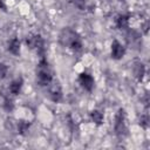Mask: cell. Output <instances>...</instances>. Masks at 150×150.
<instances>
[{
    "instance_id": "6da1fadb",
    "label": "cell",
    "mask_w": 150,
    "mask_h": 150,
    "mask_svg": "<svg viewBox=\"0 0 150 150\" xmlns=\"http://www.w3.org/2000/svg\"><path fill=\"white\" fill-rule=\"evenodd\" d=\"M59 42L61 46L68 47L75 52H79L82 48V40L80 34L71 29L70 27H66L61 30L59 35Z\"/></svg>"
},
{
    "instance_id": "7a4b0ae2",
    "label": "cell",
    "mask_w": 150,
    "mask_h": 150,
    "mask_svg": "<svg viewBox=\"0 0 150 150\" xmlns=\"http://www.w3.org/2000/svg\"><path fill=\"white\" fill-rule=\"evenodd\" d=\"M53 81V71L46 59H41L36 66V83L40 87H47Z\"/></svg>"
},
{
    "instance_id": "3957f363",
    "label": "cell",
    "mask_w": 150,
    "mask_h": 150,
    "mask_svg": "<svg viewBox=\"0 0 150 150\" xmlns=\"http://www.w3.org/2000/svg\"><path fill=\"white\" fill-rule=\"evenodd\" d=\"M115 134L118 138H124L128 135V127H127V116L125 110L123 108H120L115 116V124H114Z\"/></svg>"
},
{
    "instance_id": "277c9868",
    "label": "cell",
    "mask_w": 150,
    "mask_h": 150,
    "mask_svg": "<svg viewBox=\"0 0 150 150\" xmlns=\"http://www.w3.org/2000/svg\"><path fill=\"white\" fill-rule=\"evenodd\" d=\"M26 45L29 49L38 52L39 54L45 53V40L40 34H30L26 38Z\"/></svg>"
},
{
    "instance_id": "5b68a950",
    "label": "cell",
    "mask_w": 150,
    "mask_h": 150,
    "mask_svg": "<svg viewBox=\"0 0 150 150\" xmlns=\"http://www.w3.org/2000/svg\"><path fill=\"white\" fill-rule=\"evenodd\" d=\"M48 95L53 102H60L62 100V88L59 81H52L48 86Z\"/></svg>"
},
{
    "instance_id": "8992f818",
    "label": "cell",
    "mask_w": 150,
    "mask_h": 150,
    "mask_svg": "<svg viewBox=\"0 0 150 150\" xmlns=\"http://www.w3.org/2000/svg\"><path fill=\"white\" fill-rule=\"evenodd\" d=\"M79 83L81 84V87L87 90V91H91L93 88H94V84H95V81H94V77L88 74V73H81L79 75Z\"/></svg>"
},
{
    "instance_id": "52a82bcc",
    "label": "cell",
    "mask_w": 150,
    "mask_h": 150,
    "mask_svg": "<svg viewBox=\"0 0 150 150\" xmlns=\"http://www.w3.org/2000/svg\"><path fill=\"white\" fill-rule=\"evenodd\" d=\"M111 57L114 60H120L124 56L125 54V48L124 46H122L117 40H114L111 43Z\"/></svg>"
},
{
    "instance_id": "ba28073f",
    "label": "cell",
    "mask_w": 150,
    "mask_h": 150,
    "mask_svg": "<svg viewBox=\"0 0 150 150\" xmlns=\"http://www.w3.org/2000/svg\"><path fill=\"white\" fill-rule=\"evenodd\" d=\"M132 74L134 76L136 77L137 81H142L144 74H145V67H144V63L136 60L134 63H132Z\"/></svg>"
},
{
    "instance_id": "9c48e42d",
    "label": "cell",
    "mask_w": 150,
    "mask_h": 150,
    "mask_svg": "<svg viewBox=\"0 0 150 150\" xmlns=\"http://www.w3.org/2000/svg\"><path fill=\"white\" fill-rule=\"evenodd\" d=\"M129 20H130V15H128V14H120V15H117V18L115 20L116 27L118 29H127L129 27Z\"/></svg>"
},
{
    "instance_id": "30bf717a",
    "label": "cell",
    "mask_w": 150,
    "mask_h": 150,
    "mask_svg": "<svg viewBox=\"0 0 150 150\" xmlns=\"http://www.w3.org/2000/svg\"><path fill=\"white\" fill-rule=\"evenodd\" d=\"M7 49L13 55H19L20 54V41H19V39L13 38L11 41H8V48Z\"/></svg>"
},
{
    "instance_id": "8fae6325",
    "label": "cell",
    "mask_w": 150,
    "mask_h": 150,
    "mask_svg": "<svg viewBox=\"0 0 150 150\" xmlns=\"http://www.w3.org/2000/svg\"><path fill=\"white\" fill-rule=\"evenodd\" d=\"M22 84H23V80L21 77L14 80L11 86H9V91L13 94V95H18L20 91H21V88H22Z\"/></svg>"
},
{
    "instance_id": "7c38bea8",
    "label": "cell",
    "mask_w": 150,
    "mask_h": 150,
    "mask_svg": "<svg viewBox=\"0 0 150 150\" xmlns=\"http://www.w3.org/2000/svg\"><path fill=\"white\" fill-rule=\"evenodd\" d=\"M90 117L96 125H101L103 123V114L100 110H93L90 112Z\"/></svg>"
},
{
    "instance_id": "4fadbf2b",
    "label": "cell",
    "mask_w": 150,
    "mask_h": 150,
    "mask_svg": "<svg viewBox=\"0 0 150 150\" xmlns=\"http://www.w3.org/2000/svg\"><path fill=\"white\" fill-rule=\"evenodd\" d=\"M29 123L28 122H25V121H19L18 124H16V128H18V132L20 135H25V132L28 130L29 128Z\"/></svg>"
},
{
    "instance_id": "5bb4252c",
    "label": "cell",
    "mask_w": 150,
    "mask_h": 150,
    "mask_svg": "<svg viewBox=\"0 0 150 150\" xmlns=\"http://www.w3.org/2000/svg\"><path fill=\"white\" fill-rule=\"evenodd\" d=\"M139 124H141V127L144 128V129H146V128L149 127V115H148L146 112L141 116V118H139Z\"/></svg>"
},
{
    "instance_id": "9a60e30c",
    "label": "cell",
    "mask_w": 150,
    "mask_h": 150,
    "mask_svg": "<svg viewBox=\"0 0 150 150\" xmlns=\"http://www.w3.org/2000/svg\"><path fill=\"white\" fill-rule=\"evenodd\" d=\"M7 71H8V68H7V66H6L5 63L0 62V80H2V79H5V77H6V75H7Z\"/></svg>"
},
{
    "instance_id": "2e32d148",
    "label": "cell",
    "mask_w": 150,
    "mask_h": 150,
    "mask_svg": "<svg viewBox=\"0 0 150 150\" xmlns=\"http://www.w3.org/2000/svg\"><path fill=\"white\" fill-rule=\"evenodd\" d=\"M71 4L79 9H84L86 7V0H71Z\"/></svg>"
},
{
    "instance_id": "e0dca14e",
    "label": "cell",
    "mask_w": 150,
    "mask_h": 150,
    "mask_svg": "<svg viewBox=\"0 0 150 150\" xmlns=\"http://www.w3.org/2000/svg\"><path fill=\"white\" fill-rule=\"evenodd\" d=\"M5 108H6L7 110H12V109H13L12 100H8V98H6V100H5Z\"/></svg>"
},
{
    "instance_id": "ac0fdd59",
    "label": "cell",
    "mask_w": 150,
    "mask_h": 150,
    "mask_svg": "<svg viewBox=\"0 0 150 150\" xmlns=\"http://www.w3.org/2000/svg\"><path fill=\"white\" fill-rule=\"evenodd\" d=\"M148 28H149V21H145V22L142 25V29H143L144 34H148Z\"/></svg>"
},
{
    "instance_id": "d6986e66",
    "label": "cell",
    "mask_w": 150,
    "mask_h": 150,
    "mask_svg": "<svg viewBox=\"0 0 150 150\" xmlns=\"http://www.w3.org/2000/svg\"><path fill=\"white\" fill-rule=\"evenodd\" d=\"M148 96H149V95H148V94H145V96L142 98V100L144 101V104H145L146 107H148V104H149V98H148Z\"/></svg>"
},
{
    "instance_id": "ffe728a7",
    "label": "cell",
    "mask_w": 150,
    "mask_h": 150,
    "mask_svg": "<svg viewBox=\"0 0 150 150\" xmlns=\"http://www.w3.org/2000/svg\"><path fill=\"white\" fill-rule=\"evenodd\" d=\"M0 8H1L2 11H6V6H5V4H4L2 0H0Z\"/></svg>"
},
{
    "instance_id": "44dd1931",
    "label": "cell",
    "mask_w": 150,
    "mask_h": 150,
    "mask_svg": "<svg viewBox=\"0 0 150 150\" xmlns=\"http://www.w3.org/2000/svg\"><path fill=\"white\" fill-rule=\"evenodd\" d=\"M121 1H123V0H121Z\"/></svg>"
}]
</instances>
